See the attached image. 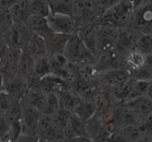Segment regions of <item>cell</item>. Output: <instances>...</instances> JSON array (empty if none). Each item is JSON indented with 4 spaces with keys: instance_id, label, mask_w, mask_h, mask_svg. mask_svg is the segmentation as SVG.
Returning <instances> with one entry per match:
<instances>
[{
    "instance_id": "484cf974",
    "label": "cell",
    "mask_w": 152,
    "mask_h": 142,
    "mask_svg": "<svg viewBox=\"0 0 152 142\" xmlns=\"http://www.w3.org/2000/svg\"><path fill=\"white\" fill-rule=\"evenodd\" d=\"M29 1L30 0H18L9 8L13 23H24L29 15Z\"/></svg>"
},
{
    "instance_id": "8d00e7d4",
    "label": "cell",
    "mask_w": 152,
    "mask_h": 142,
    "mask_svg": "<svg viewBox=\"0 0 152 142\" xmlns=\"http://www.w3.org/2000/svg\"><path fill=\"white\" fill-rule=\"evenodd\" d=\"M15 101L17 100L13 98L3 91L0 92V117H3L6 110Z\"/></svg>"
},
{
    "instance_id": "83f0119b",
    "label": "cell",
    "mask_w": 152,
    "mask_h": 142,
    "mask_svg": "<svg viewBox=\"0 0 152 142\" xmlns=\"http://www.w3.org/2000/svg\"><path fill=\"white\" fill-rule=\"evenodd\" d=\"M72 0H48L51 13H63L71 15L73 13Z\"/></svg>"
},
{
    "instance_id": "3957f363",
    "label": "cell",
    "mask_w": 152,
    "mask_h": 142,
    "mask_svg": "<svg viewBox=\"0 0 152 142\" xmlns=\"http://www.w3.org/2000/svg\"><path fill=\"white\" fill-rule=\"evenodd\" d=\"M134 11V7L129 0H120L117 4L107 9L99 19V25H108L120 28L126 27Z\"/></svg>"
},
{
    "instance_id": "ffe728a7",
    "label": "cell",
    "mask_w": 152,
    "mask_h": 142,
    "mask_svg": "<svg viewBox=\"0 0 152 142\" xmlns=\"http://www.w3.org/2000/svg\"><path fill=\"white\" fill-rule=\"evenodd\" d=\"M34 64L35 60L30 56L29 54L25 50L22 51L18 64L16 77L28 83L34 76Z\"/></svg>"
},
{
    "instance_id": "bcb514c9",
    "label": "cell",
    "mask_w": 152,
    "mask_h": 142,
    "mask_svg": "<svg viewBox=\"0 0 152 142\" xmlns=\"http://www.w3.org/2000/svg\"><path fill=\"white\" fill-rule=\"evenodd\" d=\"M142 34H150V35H152V22L147 27L146 29L145 30Z\"/></svg>"
},
{
    "instance_id": "7dc6e473",
    "label": "cell",
    "mask_w": 152,
    "mask_h": 142,
    "mask_svg": "<svg viewBox=\"0 0 152 142\" xmlns=\"http://www.w3.org/2000/svg\"><path fill=\"white\" fill-rule=\"evenodd\" d=\"M59 142H68V140L66 139V138H62Z\"/></svg>"
},
{
    "instance_id": "836d02e7",
    "label": "cell",
    "mask_w": 152,
    "mask_h": 142,
    "mask_svg": "<svg viewBox=\"0 0 152 142\" xmlns=\"http://www.w3.org/2000/svg\"><path fill=\"white\" fill-rule=\"evenodd\" d=\"M137 49L144 54H151L152 52V35L142 34L138 40Z\"/></svg>"
},
{
    "instance_id": "ac0fdd59",
    "label": "cell",
    "mask_w": 152,
    "mask_h": 142,
    "mask_svg": "<svg viewBox=\"0 0 152 142\" xmlns=\"http://www.w3.org/2000/svg\"><path fill=\"white\" fill-rule=\"evenodd\" d=\"M86 121L71 113L68 124L63 130V138L66 139L79 136H87L86 131Z\"/></svg>"
},
{
    "instance_id": "60d3db41",
    "label": "cell",
    "mask_w": 152,
    "mask_h": 142,
    "mask_svg": "<svg viewBox=\"0 0 152 142\" xmlns=\"http://www.w3.org/2000/svg\"><path fill=\"white\" fill-rule=\"evenodd\" d=\"M7 49V46H6L5 43H4V40H3L2 39L0 40V63H1L3 57H4V54H5Z\"/></svg>"
},
{
    "instance_id": "ba28073f",
    "label": "cell",
    "mask_w": 152,
    "mask_h": 142,
    "mask_svg": "<svg viewBox=\"0 0 152 142\" xmlns=\"http://www.w3.org/2000/svg\"><path fill=\"white\" fill-rule=\"evenodd\" d=\"M20 106L22 110L20 134H25L39 138L38 124L41 113L22 100L20 101Z\"/></svg>"
},
{
    "instance_id": "7bdbcfd3",
    "label": "cell",
    "mask_w": 152,
    "mask_h": 142,
    "mask_svg": "<svg viewBox=\"0 0 152 142\" xmlns=\"http://www.w3.org/2000/svg\"><path fill=\"white\" fill-rule=\"evenodd\" d=\"M139 7H152V0H140V3Z\"/></svg>"
},
{
    "instance_id": "ee69618b",
    "label": "cell",
    "mask_w": 152,
    "mask_h": 142,
    "mask_svg": "<svg viewBox=\"0 0 152 142\" xmlns=\"http://www.w3.org/2000/svg\"><path fill=\"white\" fill-rule=\"evenodd\" d=\"M134 142H152V137L148 136V135H142L141 138Z\"/></svg>"
},
{
    "instance_id": "603a6c76",
    "label": "cell",
    "mask_w": 152,
    "mask_h": 142,
    "mask_svg": "<svg viewBox=\"0 0 152 142\" xmlns=\"http://www.w3.org/2000/svg\"><path fill=\"white\" fill-rule=\"evenodd\" d=\"M123 104L139 117L152 113V101L145 95Z\"/></svg>"
},
{
    "instance_id": "f35d334b",
    "label": "cell",
    "mask_w": 152,
    "mask_h": 142,
    "mask_svg": "<svg viewBox=\"0 0 152 142\" xmlns=\"http://www.w3.org/2000/svg\"><path fill=\"white\" fill-rule=\"evenodd\" d=\"M39 138L32 135H25V134H19L17 138L13 142H38Z\"/></svg>"
},
{
    "instance_id": "681fc988",
    "label": "cell",
    "mask_w": 152,
    "mask_h": 142,
    "mask_svg": "<svg viewBox=\"0 0 152 142\" xmlns=\"http://www.w3.org/2000/svg\"><path fill=\"white\" fill-rule=\"evenodd\" d=\"M151 55H152V52H151Z\"/></svg>"
},
{
    "instance_id": "cb8c5ba5",
    "label": "cell",
    "mask_w": 152,
    "mask_h": 142,
    "mask_svg": "<svg viewBox=\"0 0 152 142\" xmlns=\"http://www.w3.org/2000/svg\"><path fill=\"white\" fill-rule=\"evenodd\" d=\"M145 54L137 49L132 51L124 57L125 68L131 73L134 72L145 66Z\"/></svg>"
},
{
    "instance_id": "74e56055",
    "label": "cell",
    "mask_w": 152,
    "mask_h": 142,
    "mask_svg": "<svg viewBox=\"0 0 152 142\" xmlns=\"http://www.w3.org/2000/svg\"><path fill=\"white\" fill-rule=\"evenodd\" d=\"M105 142H129L119 131L112 132L109 135Z\"/></svg>"
},
{
    "instance_id": "d6986e66",
    "label": "cell",
    "mask_w": 152,
    "mask_h": 142,
    "mask_svg": "<svg viewBox=\"0 0 152 142\" xmlns=\"http://www.w3.org/2000/svg\"><path fill=\"white\" fill-rule=\"evenodd\" d=\"M24 24L34 34L40 36L44 40L53 33L48 25L46 18L29 14L24 22Z\"/></svg>"
},
{
    "instance_id": "d6a6232c",
    "label": "cell",
    "mask_w": 152,
    "mask_h": 142,
    "mask_svg": "<svg viewBox=\"0 0 152 142\" xmlns=\"http://www.w3.org/2000/svg\"><path fill=\"white\" fill-rule=\"evenodd\" d=\"M13 23L9 9L0 8V40L3 38L4 33Z\"/></svg>"
},
{
    "instance_id": "7c38bea8",
    "label": "cell",
    "mask_w": 152,
    "mask_h": 142,
    "mask_svg": "<svg viewBox=\"0 0 152 142\" xmlns=\"http://www.w3.org/2000/svg\"><path fill=\"white\" fill-rule=\"evenodd\" d=\"M86 131L87 136L93 142H105L111 134L104 126L98 113L86 121Z\"/></svg>"
},
{
    "instance_id": "e575fe53",
    "label": "cell",
    "mask_w": 152,
    "mask_h": 142,
    "mask_svg": "<svg viewBox=\"0 0 152 142\" xmlns=\"http://www.w3.org/2000/svg\"><path fill=\"white\" fill-rule=\"evenodd\" d=\"M62 107L59 98L55 92L47 94V110L45 114L52 116Z\"/></svg>"
},
{
    "instance_id": "f546056e",
    "label": "cell",
    "mask_w": 152,
    "mask_h": 142,
    "mask_svg": "<svg viewBox=\"0 0 152 142\" xmlns=\"http://www.w3.org/2000/svg\"><path fill=\"white\" fill-rule=\"evenodd\" d=\"M117 131H119L129 142L136 141L143 135V133L137 122L124 127Z\"/></svg>"
},
{
    "instance_id": "6da1fadb",
    "label": "cell",
    "mask_w": 152,
    "mask_h": 142,
    "mask_svg": "<svg viewBox=\"0 0 152 142\" xmlns=\"http://www.w3.org/2000/svg\"><path fill=\"white\" fill-rule=\"evenodd\" d=\"M106 9L99 6L95 0H74L73 2V17L77 28L83 25H99Z\"/></svg>"
},
{
    "instance_id": "d4e9b609",
    "label": "cell",
    "mask_w": 152,
    "mask_h": 142,
    "mask_svg": "<svg viewBox=\"0 0 152 142\" xmlns=\"http://www.w3.org/2000/svg\"><path fill=\"white\" fill-rule=\"evenodd\" d=\"M134 81V79L131 77L127 81L124 82L123 83L118 85V86L111 88L106 87L111 93L114 106L125 102L126 98L130 92Z\"/></svg>"
},
{
    "instance_id": "d590c367",
    "label": "cell",
    "mask_w": 152,
    "mask_h": 142,
    "mask_svg": "<svg viewBox=\"0 0 152 142\" xmlns=\"http://www.w3.org/2000/svg\"><path fill=\"white\" fill-rule=\"evenodd\" d=\"M137 124L143 135L152 137V113L139 117Z\"/></svg>"
},
{
    "instance_id": "277c9868",
    "label": "cell",
    "mask_w": 152,
    "mask_h": 142,
    "mask_svg": "<svg viewBox=\"0 0 152 142\" xmlns=\"http://www.w3.org/2000/svg\"><path fill=\"white\" fill-rule=\"evenodd\" d=\"M34 33L22 22L13 23L3 36L7 48L22 51L25 49Z\"/></svg>"
},
{
    "instance_id": "44dd1931",
    "label": "cell",
    "mask_w": 152,
    "mask_h": 142,
    "mask_svg": "<svg viewBox=\"0 0 152 142\" xmlns=\"http://www.w3.org/2000/svg\"><path fill=\"white\" fill-rule=\"evenodd\" d=\"M2 91L14 99L21 101L28 92V83L16 77L3 84Z\"/></svg>"
},
{
    "instance_id": "2e32d148",
    "label": "cell",
    "mask_w": 152,
    "mask_h": 142,
    "mask_svg": "<svg viewBox=\"0 0 152 142\" xmlns=\"http://www.w3.org/2000/svg\"><path fill=\"white\" fill-rule=\"evenodd\" d=\"M72 113L85 121L88 120L96 113V108L91 97V90L80 95V100L74 108Z\"/></svg>"
},
{
    "instance_id": "5bb4252c",
    "label": "cell",
    "mask_w": 152,
    "mask_h": 142,
    "mask_svg": "<svg viewBox=\"0 0 152 142\" xmlns=\"http://www.w3.org/2000/svg\"><path fill=\"white\" fill-rule=\"evenodd\" d=\"M91 97L96 108V113L99 114L114 106L111 93L106 87L97 86L92 88Z\"/></svg>"
},
{
    "instance_id": "f907efd6",
    "label": "cell",
    "mask_w": 152,
    "mask_h": 142,
    "mask_svg": "<svg viewBox=\"0 0 152 142\" xmlns=\"http://www.w3.org/2000/svg\"><path fill=\"white\" fill-rule=\"evenodd\" d=\"M72 1H74V0H72Z\"/></svg>"
},
{
    "instance_id": "e0dca14e",
    "label": "cell",
    "mask_w": 152,
    "mask_h": 142,
    "mask_svg": "<svg viewBox=\"0 0 152 142\" xmlns=\"http://www.w3.org/2000/svg\"><path fill=\"white\" fill-rule=\"evenodd\" d=\"M24 50L28 52L34 60L48 57L45 41L42 37L36 34H33Z\"/></svg>"
},
{
    "instance_id": "ab89813d",
    "label": "cell",
    "mask_w": 152,
    "mask_h": 142,
    "mask_svg": "<svg viewBox=\"0 0 152 142\" xmlns=\"http://www.w3.org/2000/svg\"><path fill=\"white\" fill-rule=\"evenodd\" d=\"M68 142H93L88 136H79L68 139Z\"/></svg>"
},
{
    "instance_id": "4fadbf2b",
    "label": "cell",
    "mask_w": 152,
    "mask_h": 142,
    "mask_svg": "<svg viewBox=\"0 0 152 142\" xmlns=\"http://www.w3.org/2000/svg\"><path fill=\"white\" fill-rule=\"evenodd\" d=\"M152 22V7H139L134 9L128 27L143 33Z\"/></svg>"
},
{
    "instance_id": "8fae6325",
    "label": "cell",
    "mask_w": 152,
    "mask_h": 142,
    "mask_svg": "<svg viewBox=\"0 0 152 142\" xmlns=\"http://www.w3.org/2000/svg\"><path fill=\"white\" fill-rule=\"evenodd\" d=\"M131 74L126 68H112L100 73L96 77V86L111 88L122 84L131 78Z\"/></svg>"
},
{
    "instance_id": "4316f807",
    "label": "cell",
    "mask_w": 152,
    "mask_h": 142,
    "mask_svg": "<svg viewBox=\"0 0 152 142\" xmlns=\"http://www.w3.org/2000/svg\"><path fill=\"white\" fill-rule=\"evenodd\" d=\"M29 14L47 18L50 13L48 0H30Z\"/></svg>"
},
{
    "instance_id": "f1b7e54d",
    "label": "cell",
    "mask_w": 152,
    "mask_h": 142,
    "mask_svg": "<svg viewBox=\"0 0 152 142\" xmlns=\"http://www.w3.org/2000/svg\"><path fill=\"white\" fill-rule=\"evenodd\" d=\"M149 83V81H145V80H134L133 84H132L130 92H129V95L126 98L125 102L133 101V100L145 95Z\"/></svg>"
},
{
    "instance_id": "1f68e13d",
    "label": "cell",
    "mask_w": 152,
    "mask_h": 142,
    "mask_svg": "<svg viewBox=\"0 0 152 142\" xmlns=\"http://www.w3.org/2000/svg\"><path fill=\"white\" fill-rule=\"evenodd\" d=\"M71 113H72L71 112L68 111V110L65 109L64 107H61L51 116L53 118V121H54L55 124L63 131L65 127H66L67 124H68V121L69 120Z\"/></svg>"
},
{
    "instance_id": "30bf717a",
    "label": "cell",
    "mask_w": 152,
    "mask_h": 142,
    "mask_svg": "<svg viewBox=\"0 0 152 142\" xmlns=\"http://www.w3.org/2000/svg\"><path fill=\"white\" fill-rule=\"evenodd\" d=\"M22 51L7 48L0 63V75L3 79V84L10 82L16 77Z\"/></svg>"
},
{
    "instance_id": "8992f818",
    "label": "cell",
    "mask_w": 152,
    "mask_h": 142,
    "mask_svg": "<svg viewBox=\"0 0 152 142\" xmlns=\"http://www.w3.org/2000/svg\"><path fill=\"white\" fill-rule=\"evenodd\" d=\"M119 34V28L108 25L95 26V35L98 47V55L114 49Z\"/></svg>"
},
{
    "instance_id": "7a4b0ae2",
    "label": "cell",
    "mask_w": 152,
    "mask_h": 142,
    "mask_svg": "<svg viewBox=\"0 0 152 142\" xmlns=\"http://www.w3.org/2000/svg\"><path fill=\"white\" fill-rule=\"evenodd\" d=\"M63 55L68 62L77 65L92 64L96 59L77 33L70 35Z\"/></svg>"
},
{
    "instance_id": "9c48e42d",
    "label": "cell",
    "mask_w": 152,
    "mask_h": 142,
    "mask_svg": "<svg viewBox=\"0 0 152 142\" xmlns=\"http://www.w3.org/2000/svg\"><path fill=\"white\" fill-rule=\"evenodd\" d=\"M46 19L49 28L53 33L71 35L77 30V24L71 15L50 13Z\"/></svg>"
},
{
    "instance_id": "f6af8a7d",
    "label": "cell",
    "mask_w": 152,
    "mask_h": 142,
    "mask_svg": "<svg viewBox=\"0 0 152 142\" xmlns=\"http://www.w3.org/2000/svg\"><path fill=\"white\" fill-rule=\"evenodd\" d=\"M145 96L148 97V98H150V99L152 101V80L151 81H150L149 84H148V89H147V91H146V94H145Z\"/></svg>"
},
{
    "instance_id": "b9f144b4",
    "label": "cell",
    "mask_w": 152,
    "mask_h": 142,
    "mask_svg": "<svg viewBox=\"0 0 152 142\" xmlns=\"http://www.w3.org/2000/svg\"><path fill=\"white\" fill-rule=\"evenodd\" d=\"M145 67L152 71V55L147 54L145 55Z\"/></svg>"
},
{
    "instance_id": "c3c4849f",
    "label": "cell",
    "mask_w": 152,
    "mask_h": 142,
    "mask_svg": "<svg viewBox=\"0 0 152 142\" xmlns=\"http://www.w3.org/2000/svg\"><path fill=\"white\" fill-rule=\"evenodd\" d=\"M0 142H2V141H1V140H0Z\"/></svg>"
},
{
    "instance_id": "52a82bcc",
    "label": "cell",
    "mask_w": 152,
    "mask_h": 142,
    "mask_svg": "<svg viewBox=\"0 0 152 142\" xmlns=\"http://www.w3.org/2000/svg\"><path fill=\"white\" fill-rule=\"evenodd\" d=\"M39 139L46 142H59L63 138V131L55 124L51 116L41 114L38 124Z\"/></svg>"
},
{
    "instance_id": "4dcf8cb0",
    "label": "cell",
    "mask_w": 152,
    "mask_h": 142,
    "mask_svg": "<svg viewBox=\"0 0 152 142\" xmlns=\"http://www.w3.org/2000/svg\"><path fill=\"white\" fill-rule=\"evenodd\" d=\"M50 74V63L49 58H44V59L35 60L34 70V76L33 77L37 78L42 79L45 76Z\"/></svg>"
},
{
    "instance_id": "5b68a950",
    "label": "cell",
    "mask_w": 152,
    "mask_h": 142,
    "mask_svg": "<svg viewBox=\"0 0 152 142\" xmlns=\"http://www.w3.org/2000/svg\"><path fill=\"white\" fill-rule=\"evenodd\" d=\"M142 33L129 27L119 28V34L117 43L113 52L124 59L126 54L137 49L138 40Z\"/></svg>"
},
{
    "instance_id": "7402d4cb",
    "label": "cell",
    "mask_w": 152,
    "mask_h": 142,
    "mask_svg": "<svg viewBox=\"0 0 152 142\" xmlns=\"http://www.w3.org/2000/svg\"><path fill=\"white\" fill-rule=\"evenodd\" d=\"M22 101L35 109L41 114H45L47 110V94L42 90H28Z\"/></svg>"
},
{
    "instance_id": "9a60e30c",
    "label": "cell",
    "mask_w": 152,
    "mask_h": 142,
    "mask_svg": "<svg viewBox=\"0 0 152 142\" xmlns=\"http://www.w3.org/2000/svg\"><path fill=\"white\" fill-rule=\"evenodd\" d=\"M70 35L52 33L45 40L48 58L63 54Z\"/></svg>"
}]
</instances>
